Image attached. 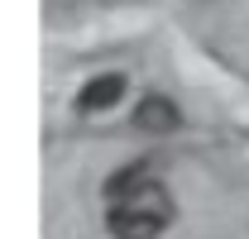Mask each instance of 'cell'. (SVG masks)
Instances as JSON below:
<instances>
[{
	"mask_svg": "<svg viewBox=\"0 0 249 239\" xmlns=\"http://www.w3.org/2000/svg\"><path fill=\"white\" fill-rule=\"evenodd\" d=\"M106 230L110 239H158L178 220V201L149 172V163H129L106 177Z\"/></svg>",
	"mask_w": 249,
	"mask_h": 239,
	"instance_id": "cell-1",
	"label": "cell"
},
{
	"mask_svg": "<svg viewBox=\"0 0 249 239\" xmlns=\"http://www.w3.org/2000/svg\"><path fill=\"white\" fill-rule=\"evenodd\" d=\"M124 72H101V77H91L87 86L77 91V110L82 115H106L115 101H124Z\"/></svg>",
	"mask_w": 249,
	"mask_h": 239,
	"instance_id": "cell-3",
	"label": "cell"
},
{
	"mask_svg": "<svg viewBox=\"0 0 249 239\" xmlns=\"http://www.w3.org/2000/svg\"><path fill=\"white\" fill-rule=\"evenodd\" d=\"M178 124H182V110L168 96H158V91L139 96V105H134V129L139 134H173Z\"/></svg>",
	"mask_w": 249,
	"mask_h": 239,
	"instance_id": "cell-2",
	"label": "cell"
}]
</instances>
